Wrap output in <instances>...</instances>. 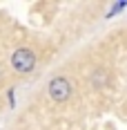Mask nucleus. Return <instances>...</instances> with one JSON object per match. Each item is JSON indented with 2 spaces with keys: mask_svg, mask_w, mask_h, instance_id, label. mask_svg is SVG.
Returning <instances> with one entry per match:
<instances>
[{
  "mask_svg": "<svg viewBox=\"0 0 127 130\" xmlns=\"http://www.w3.org/2000/svg\"><path fill=\"white\" fill-rule=\"evenodd\" d=\"M127 7V0H123V2H116L114 7H112V9H109V11H107V16H105V18H112V16H114V13H118V11H123V9H125Z\"/></svg>",
  "mask_w": 127,
  "mask_h": 130,
  "instance_id": "nucleus-3",
  "label": "nucleus"
},
{
  "mask_svg": "<svg viewBox=\"0 0 127 130\" xmlns=\"http://www.w3.org/2000/svg\"><path fill=\"white\" fill-rule=\"evenodd\" d=\"M47 90H49V96L54 101H58V103H63V101H67V99L71 96V85H69V81L65 76L51 78L49 85H47Z\"/></svg>",
  "mask_w": 127,
  "mask_h": 130,
  "instance_id": "nucleus-2",
  "label": "nucleus"
},
{
  "mask_svg": "<svg viewBox=\"0 0 127 130\" xmlns=\"http://www.w3.org/2000/svg\"><path fill=\"white\" fill-rule=\"evenodd\" d=\"M11 65H13L16 72L27 74V72H31L34 65H36V54L31 52V50H27V47H20V50H16V52L11 54Z\"/></svg>",
  "mask_w": 127,
  "mask_h": 130,
  "instance_id": "nucleus-1",
  "label": "nucleus"
}]
</instances>
